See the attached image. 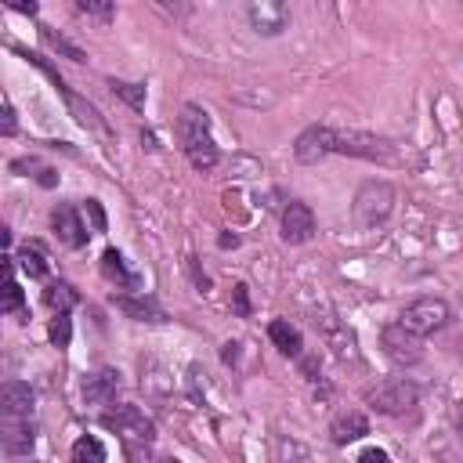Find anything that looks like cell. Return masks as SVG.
I'll use <instances>...</instances> for the list:
<instances>
[{
  "label": "cell",
  "mask_w": 463,
  "mask_h": 463,
  "mask_svg": "<svg viewBox=\"0 0 463 463\" xmlns=\"http://www.w3.org/2000/svg\"><path fill=\"white\" fill-rule=\"evenodd\" d=\"M177 134H181V148L188 156V163L195 170H213L217 166V145L210 137V116L199 105H184L181 119H177Z\"/></svg>",
  "instance_id": "6da1fadb"
},
{
  "label": "cell",
  "mask_w": 463,
  "mask_h": 463,
  "mask_svg": "<svg viewBox=\"0 0 463 463\" xmlns=\"http://www.w3.org/2000/svg\"><path fill=\"white\" fill-rule=\"evenodd\" d=\"M449 304L441 300V297H416L412 304H405L402 307V315H398V326L402 329H409V333H416L420 340L423 336H430V333H438V329H445L449 326Z\"/></svg>",
  "instance_id": "7a4b0ae2"
},
{
  "label": "cell",
  "mask_w": 463,
  "mask_h": 463,
  "mask_svg": "<svg viewBox=\"0 0 463 463\" xmlns=\"http://www.w3.org/2000/svg\"><path fill=\"white\" fill-rule=\"evenodd\" d=\"M416 398H420V391H416V383L405 380V376H387V380L365 387V402H369L376 412H383V416H402V412H409V409L416 405Z\"/></svg>",
  "instance_id": "3957f363"
},
{
  "label": "cell",
  "mask_w": 463,
  "mask_h": 463,
  "mask_svg": "<svg viewBox=\"0 0 463 463\" xmlns=\"http://www.w3.org/2000/svg\"><path fill=\"white\" fill-rule=\"evenodd\" d=\"M394 210V188L387 181H365L354 195V221L358 228H380Z\"/></svg>",
  "instance_id": "277c9868"
},
{
  "label": "cell",
  "mask_w": 463,
  "mask_h": 463,
  "mask_svg": "<svg viewBox=\"0 0 463 463\" xmlns=\"http://www.w3.org/2000/svg\"><path fill=\"white\" fill-rule=\"evenodd\" d=\"M336 152L358 156V159H380V163H391L398 156L394 152V141L376 137V134H365V130H336Z\"/></svg>",
  "instance_id": "5b68a950"
},
{
  "label": "cell",
  "mask_w": 463,
  "mask_h": 463,
  "mask_svg": "<svg viewBox=\"0 0 463 463\" xmlns=\"http://www.w3.org/2000/svg\"><path fill=\"white\" fill-rule=\"evenodd\" d=\"M101 427H109V430H116V434H123V438H130V441H145V445L156 438L152 420H148L137 405H116V409H109V412L101 416Z\"/></svg>",
  "instance_id": "8992f818"
},
{
  "label": "cell",
  "mask_w": 463,
  "mask_h": 463,
  "mask_svg": "<svg viewBox=\"0 0 463 463\" xmlns=\"http://www.w3.org/2000/svg\"><path fill=\"white\" fill-rule=\"evenodd\" d=\"M336 152V127H326V123H315L307 127L297 141H293V156L300 163H322L326 156Z\"/></svg>",
  "instance_id": "52a82bcc"
},
{
  "label": "cell",
  "mask_w": 463,
  "mask_h": 463,
  "mask_svg": "<svg viewBox=\"0 0 463 463\" xmlns=\"http://www.w3.org/2000/svg\"><path fill=\"white\" fill-rule=\"evenodd\" d=\"M380 344H383V354H387L391 362H398V365H416V362H423V340H420L416 333L402 329L398 322L380 333Z\"/></svg>",
  "instance_id": "ba28073f"
},
{
  "label": "cell",
  "mask_w": 463,
  "mask_h": 463,
  "mask_svg": "<svg viewBox=\"0 0 463 463\" xmlns=\"http://www.w3.org/2000/svg\"><path fill=\"white\" fill-rule=\"evenodd\" d=\"M246 18L260 36H279L289 25V7L282 0H253L246 7Z\"/></svg>",
  "instance_id": "9c48e42d"
},
{
  "label": "cell",
  "mask_w": 463,
  "mask_h": 463,
  "mask_svg": "<svg viewBox=\"0 0 463 463\" xmlns=\"http://www.w3.org/2000/svg\"><path fill=\"white\" fill-rule=\"evenodd\" d=\"M0 441H4V452L29 456L36 445V430H33L29 416H4L0 420Z\"/></svg>",
  "instance_id": "30bf717a"
},
{
  "label": "cell",
  "mask_w": 463,
  "mask_h": 463,
  "mask_svg": "<svg viewBox=\"0 0 463 463\" xmlns=\"http://www.w3.org/2000/svg\"><path fill=\"white\" fill-rule=\"evenodd\" d=\"M311 235H315V213H311V206L307 203H289L282 210V242L300 246Z\"/></svg>",
  "instance_id": "8fae6325"
},
{
  "label": "cell",
  "mask_w": 463,
  "mask_h": 463,
  "mask_svg": "<svg viewBox=\"0 0 463 463\" xmlns=\"http://www.w3.org/2000/svg\"><path fill=\"white\" fill-rule=\"evenodd\" d=\"M51 228H54V235H58L61 246H69V250L87 246V235H90V232L80 224V213H76L72 206H54V210H51Z\"/></svg>",
  "instance_id": "7c38bea8"
},
{
  "label": "cell",
  "mask_w": 463,
  "mask_h": 463,
  "mask_svg": "<svg viewBox=\"0 0 463 463\" xmlns=\"http://www.w3.org/2000/svg\"><path fill=\"white\" fill-rule=\"evenodd\" d=\"M369 434V420L358 412V409H340L336 416H333V423H329V438L336 441V445H351V441H358V438H365Z\"/></svg>",
  "instance_id": "4fadbf2b"
},
{
  "label": "cell",
  "mask_w": 463,
  "mask_h": 463,
  "mask_svg": "<svg viewBox=\"0 0 463 463\" xmlns=\"http://www.w3.org/2000/svg\"><path fill=\"white\" fill-rule=\"evenodd\" d=\"M119 391V373L116 369H98L83 380V402L87 405H109Z\"/></svg>",
  "instance_id": "5bb4252c"
},
{
  "label": "cell",
  "mask_w": 463,
  "mask_h": 463,
  "mask_svg": "<svg viewBox=\"0 0 463 463\" xmlns=\"http://www.w3.org/2000/svg\"><path fill=\"white\" fill-rule=\"evenodd\" d=\"M315 326L322 329V336H326V344L333 347L336 358H354V354H358V351H354V333H351L344 322H336L333 315H322V318H315Z\"/></svg>",
  "instance_id": "9a60e30c"
},
{
  "label": "cell",
  "mask_w": 463,
  "mask_h": 463,
  "mask_svg": "<svg viewBox=\"0 0 463 463\" xmlns=\"http://www.w3.org/2000/svg\"><path fill=\"white\" fill-rule=\"evenodd\" d=\"M33 402H36V394L22 380H7L0 387V409H4V416H29L33 412Z\"/></svg>",
  "instance_id": "2e32d148"
},
{
  "label": "cell",
  "mask_w": 463,
  "mask_h": 463,
  "mask_svg": "<svg viewBox=\"0 0 463 463\" xmlns=\"http://www.w3.org/2000/svg\"><path fill=\"white\" fill-rule=\"evenodd\" d=\"M101 275H105L109 282H116V289H141V275L130 271V268L123 264V253L112 250V246L101 253Z\"/></svg>",
  "instance_id": "e0dca14e"
},
{
  "label": "cell",
  "mask_w": 463,
  "mask_h": 463,
  "mask_svg": "<svg viewBox=\"0 0 463 463\" xmlns=\"http://www.w3.org/2000/svg\"><path fill=\"white\" fill-rule=\"evenodd\" d=\"M116 300V307L123 311V315H130V318H137V322H163L166 315H163V307L152 300V297H112Z\"/></svg>",
  "instance_id": "ac0fdd59"
},
{
  "label": "cell",
  "mask_w": 463,
  "mask_h": 463,
  "mask_svg": "<svg viewBox=\"0 0 463 463\" xmlns=\"http://www.w3.org/2000/svg\"><path fill=\"white\" fill-rule=\"evenodd\" d=\"M268 336H271V344H275L282 354H289V358H300V354H304L300 329H293L286 318H275V322L268 326Z\"/></svg>",
  "instance_id": "d6986e66"
},
{
  "label": "cell",
  "mask_w": 463,
  "mask_h": 463,
  "mask_svg": "<svg viewBox=\"0 0 463 463\" xmlns=\"http://www.w3.org/2000/svg\"><path fill=\"white\" fill-rule=\"evenodd\" d=\"M61 98H65V105L72 109V116H76V123L80 127H87V130H105V123H101V116H98V109L90 105V101H83L80 94H72L69 87L61 90Z\"/></svg>",
  "instance_id": "ffe728a7"
},
{
  "label": "cell",
  "mask_w": 463,
  "mask_h": 463,
  "mask_svg": "<svg viewBox=\"0 0 463 463\" xmlns=\"http://www.w3.org/2000/svg\"><path fill=\"white\" fill-rule=\"evenodd\" d=\"M76 289L69 286V282H47V289H43V304L54 311V315H69L72 307H76Z\"/></svg>",
  "instance_id": "44dd1931"
},
{
  "label": "cell",
  "mask_w": 463,
  "mask_h": 463,
  "mask_svg": "<svg viewBox=\"0 0 463 463\" xmlns=\"http://www.w3.org/2000/svg\"><path fill=\"white\" fill-rule=\"evenodd\" d=\"M72 463H105V449L98 438L83 434L76 445H72Z\"/></svg>",
  "instance_id": "7402d4cb"
},
{
  "label": "cell",
  "mask_w": 463,
  "mask_h": 463,
  "mask_svg": "<svg viewBox=\"0 0 463 463\" xmlns=\"http://www.w3.org/2000/svg\"><path fill=\"white\" fill-rule=\"evenodd\" d=\"M18 268H22L29 279H43V275H47V260H43V253H40L36 246H22V253H18Z\"/></svg>",
  "instance_id": "603a6c76"
},
{
  "label": "cell",
  "mask_w": 463,
  "mask_h": 463,
  "mask_svg": "<svg viewBox=\"0 0 463 463\" xmlns=\"http://www.w3.org/2000/svg\"><path fill=\"white\" fill-rule=\"evenodd\" d=\"M40 36H43V40H47V43H51L54 51H61L65 58H72V61H83V58H87V54H83V51H80L76 43H69V40H65L61 33H54V29H47V25L40 29Z\"/></svg>",
  "instance_id": "cb8c5ba5"
},
{
  "label": "cell",
  "mask_w": 463,
  "mask_h": 463,
  "mask_svg": "<svg viewBox=\"0 0 463 463\" xmlns=\"http://www.w3.org/2000/svg\"><path fill=\"white\" fill-rule=\"evenodd\" d=\"M112 90L130 105V109H145V87L141 83H123V80H112Z\"/></svg>",
  "instance_id": "d4e9b609"
},
{
  "label": "cell",
  "mask_w": 463,
  "mask_h": 463,
  "mask_svg": "<svg viewBox=\"0 0 463 463\" xmlns=\"http://www.w3.org/2000/svg\"><path fill=\"white\" fill-rule=\"evenodd\" d=\"M47 336H51L54 347H69V340H72V322H69V315H54Z\"/></svg>",
  "instance_id": "484cf974"
},
{
  "label": "cell",
  "mask_w": 463,
  "mask_h": 463,
  "mask_svg": "<svg viewBox=\"0 0 463 463\" xmlns=\"http://www.w3.org/2000/svg\"><path fill=\"white\" fill-rule=\"evenodd\" d=\"M76 11L90 14V18H101V22L116 18V4H98V0H76Z\"/></svg>",
  "instance_id": "4316f807"
},
{
  "label": "cell",
  "mask_w": 463,
  "mask_h": 463,
  "mask_svg": "<svg viewBox=\"0 0 463 463\" xmlns=\"http://www.w3.org/2000/svg\"><path fill=\"white\" fill-rule=\"evenodd\" d=\"M232 311H235L239 318H246V315H250V297H246V286H242V282H235V286H232Z\"/></svg>",
  "instance_id": "83f0119b"
},
{
  "label": "cell",
  "mask_w": 463,
  "mask_h": 463,
  "mask_svg": "<svg viewBox=\"0 0 463 463\" xmlns=\"http://www.w3.org/2000/svg\"><path fill=\"white\" fill-rule=\"evenodd\" d=\"M14 130H18V123H14V105L4 98V105H0V134H4V137H11Z\"/></svg>",
  "instance_id": "f1b7e54d"
},
{
  "label": "cell",
  "mask_w": 463,
  "mask_h": 463,
  "mask_svg": "<svg viewBox=\"0 0 463 463\" xmlns=\"http://www.w3.org/2000/svg\"><path fill=\"white\" fill-rule=\"evenodd\" d=\"M83 210H87V217H90V228H94V232H105V224H109V221H105L101 203H98V199H87V203H83Z\"/></svg>",
  "instance_id": "f546056e"
},
{
  "label": "cell",
  "mask_w": 463,
  "mask_h": 463,
  "mask_svg": "<svg viewBox=\"0 0 463 463\" xmlns=\"http://www.w3.org/2000/svg\"><path fill=\"white\" fill-rule=\"evenodd\" d=\"M358 463H391V456L383 449H362L358 452Z\"/></svg>",
  "instance_id": "4dcf8cb0"
},
{
  "label": "cell",
  "mask_w": 463,
  "mask_h": 463,
  "mask_svg": "<svg viewBox=\"0 0 463 463\" xmlns=\"http://www.w3.org/2000/svg\"><path fill=\"white\" fill-rule=\"evenodd\" d=\"M239 347H242L239 340H228V344L221 347V358H224V365H235V362H239Z\"/></svg>",
  "instance_id": "1f68e13d"
},
{
  "label": "cell",
  "mask_w": 463,
  "mask_h": 463,
  "mask_svg": "<svg viewBox=\"0 0 463 463\" xmlns=\"http://www.w3.org/2000/svg\"><path fill=\"white\" fill-rule=\"evenodd\" d=\"M217 242H221V250H235L239 246V235H221Z\"/></svg>",
  "instance_id": "d6a6232c"
},
{
  "label": "cell",
  "mask_w": 463,
  "mask_h": 463,
  "mask_svg": "<svg viewBox=\"0 0 463 463\" xmlns=\"http://www.w3.org/2000/svg\"><path fill=\"white\" fill-rule=\"evenodd\" d=\"M11 7H14V11H22V14H36V11H40L33 0H29V4H11Z\"/></svg>",
  "instance_id": "836d02e7"
},
{
  "label": "cell",
  "mask_w": 463,
  "mask_h": 463,
  "mask_svg": "<svg viewBox=\"0 0 463 463\" xmlns=\"http://www.w3.org/2000/svg\"><path fill=\"white\" fill-rule=\"evenodd\" d=\"M54 181H58V177H54V170H40V184H47V188H51Z\"/></svg>",
  "instance_id": "e575fe53"
},
{
  "label": "cell",
  "mask_w": 463,
  "mask_h": 463,
  "mask_svg": "<svg viewBox=\"0 0 463 463\" xmlns=\"http://www.w3.org/2000/svg\"><path fill=\"white\" fill-rule=\"evenodd\" d=\"M456 434H459V438H463V402H459V405H456Z\"/></svg>",
  "instance_id": "d590c367"
},
{
  "label": "cell",
  "mask_w": 463,
  "mask_h": 463,
  "mask_svg": "<svg viewBox=\"0 0 463 463\" xmlns=\"http://www.w3.org/2000/svg\"><path fill=\"white\" fill-rule=\"evenodd\" d=\"M163 463H177V459H163Z\"/></svg>",
  "instance_id": "8d00e7d4"
}]
</instances>
